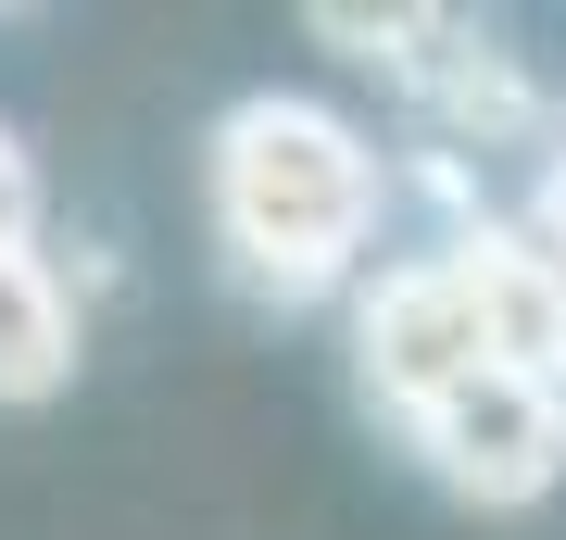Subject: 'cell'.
<instances>
[{
    "label": "cell",
    "instance_id": "8992f818",
    "mask_svg": "<svg viewBox=\"0 0 566 540\" xmlns=\"http://www.w3.org/2000/svg\"><path fill=\"white\" fill-rule=\"evenodd\" d=\"M39 240V163H25V139L0 126V252H25Z\"/></svg>",
    "mask_w": 566,
    "mask_h": 540
},
{
    "label": "cell",
    "instance_id": "3957f363",
    "mask_svg": "<svg viewBox=\"0 0 566 540\" xmlns=\"http://www.w3.org/2000/svg\"><path fill=\"white\" fill-rule=\"evenodd\" d=\"M353 352H365V390H378L390 415L416 427L441 390H465V378L491 364V327H479V301H465V277L428 252V264H390V277L365 289Z\"/></svg>",
    "mask_w": 566,
    "mask_h": 540
},
{
    "label": "cell",
    "instance_id": "277c9868",
    "mask_svg": "<svg viewBox=\"0 0 566 540\" xmlns=\"http://www.w3.org/2000/svg\"><path fill=\"white\" fill-rule=\"evenodd\" d=\"M441 264L465 277V301H479L491 364H528V378L566 390V277H554V252L528 240V226H465Z\"/></svg>",
    "mask_w": 566,
    "mask_h": 540
},
{
    "label": "cell",
    "instance_id": "5b68a950",
    "mask_svg": "<svg viewBox=\"0 0 566 540\" xmlns=\"http://www.w3.org/2000/svg\"><path fill=\"white\" fill-rule=\"evenodd\" d=\"M76 378V301L39 252H0V402H51Z\"/></svg>",
    "mask_w": 566,
    "mask_h": 540
},
{
    "label": "cell",
    "instance_id": "7a4b0ae2",
    "mask_svg": "<svg viewBox=\"0 0 566 540\" xmlns=\"http://www.w3.org/2000/svg\"><path fill=\"white\" fill-rule=\"evenodd\" d=\"M416 453L465 502H542L566 478V390L528 378V364H479L465 390H441L416 415Z\"/></svg>",
    "mask_w": 566,
    "mask_h": 540
},
{
    "label": "cell",
    "instance_id": "6da1fadb",
    "mask_svg": "<svg viewBox=\"0 0 566 540\" xmlns=\"http://www.w3.org/2000/svg\"><path fill=\"white\" fill-rule=\"evenodd\" d=\"M214 226L252 289L315 301L353 277L365 226H378V151L327 100H240L214 126Z\"/></svg>",
    "mask_w": 566,
    "mask_h": 540
}]
</instances>
